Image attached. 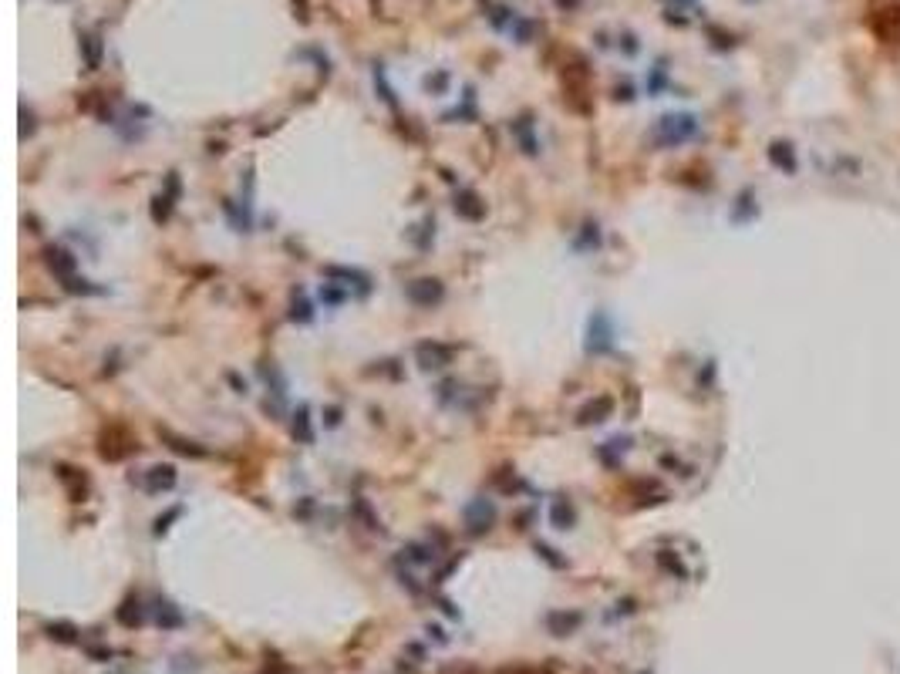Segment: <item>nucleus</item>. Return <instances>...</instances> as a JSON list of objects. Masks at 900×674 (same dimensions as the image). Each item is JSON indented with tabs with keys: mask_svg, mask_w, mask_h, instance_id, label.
Returning a JSON list of instances; mask_svg holds the SVG:
<instances>
[{
	"mask_svg": "<svg viewBox=\"0 0 900 674\" xmlns=\"http://www.w3.org/2000/svg\"><path fill=\"white\" fill-rule=\"evenodd\" d=\"M456 209H458L462 216H469V219H479V216H482V206H475V196H473V192H462V200L456 202Z\"/></svg>",
	"mask_w": 900,
	"mask_h": 674,
	"instance_id": "obj_7",
	"label": "nucleus"
},
{
	"mask_svg": "<svg viewBox=\"0 0 900 674\" xmlns=\"http://www.w3.org/2000/svg\"><path fill=\"white\" fill-rule=\"evenodd\" d=\"M297 431H300V439H304V442H310V431H307V408H300V412H297V422H293V435H297Z\"/></svg>",
	"mask_w": 900,
	"mask_h": 674,
	"instance_id": "obj_11",
	"label": "nucleus"
},
{
	"mask_svg": "<svg viewBox=\"0 0 900 674\" xmlns=\"http://www.w3.org/2000/svg\"><path fill=\"white\" fill-rule=\"evenodd\" d=\"M449 348H442V344H422L418 348V361H422V368H442L445 361H449Z\"/></svg>",
	"mask_w": 900,
	"mask_h": 674,
	"instance_id": "obj_4",
	"label": "nucleus"
},
{
	"mask_svg": "<svg viewBox=\"0 0 900 674\" xmlns=\"http://www.w3.org/2000/svg\"><path fill=\"white\" fill-rule=\"evenodd\" d=\"M466 522H469V533H482V529H489V522H492V506H489L486 499L473 503L469 509H466Z\"/></svg>",
	"mask_w": 900,
	"mask_h": 674,
	"instance_id": "obj_3",
	"label": "nucleus"
},
{
	"mask_svg": "<svg viewBox=\"0 0 900 674\" xmlns=\"http://www.w3.org/2000/svg\"><path fill=\"white\" fill-rule=\"evenodd\" d=\"M159 435H162L166 442H172V448H176V452H183V455H206L196 442H186V439H179V435H172L169 429H159Z\"/></svg>",
	"mask_w": 900,
	"mask_h": 674,
	"instance_id": "obj_6",
	"label": "nucleus"
},
{
	"mask_svg": "<svg viewBox=\"0 0 900 674\" xmlns=\"http://www.w3.org/2000/svg\"><path fill=\"white\" fill-rule=\"evenodd\" d=\"M691 135H695V118L691 115H668L657 125V138L668 142V145H678V142H685Z\"/></svg>",
	"mask_w": 900,
	"mask_h": 674,
	"instance_id": "obj_1",
	"label": "nucleus"
},
{
	"mask_svg": "<svg viewBox=\"0 0 900 674\" xmlns=\"http://www.w3.org/2000/svg\"><path fill=\"white\" fill-rule=\"evenodd\" d=\"M172 482H176V469H172V465H155L152 472H149V482H145V489H149V492L172 489Z\"/></svg>",
	"mask_w": 900,
	"mask_h": 674,
	"instance_id": "obj_5",
	"label": "nucleus"
},
{
	"mask_svg": "<svg viewBox=\"0 0 900 674\" xmlns=\"http://www.w3.org/2000/svg\"><path fill=\"white\" fill-rule=\"evenodd\" d=\"M553 522H557V529H566V526L573 522V509L564 503H557L553 506Z\"/></svg>",
	"mask_w": 900,
	"mask_h": 674,
	"instance_id": "obj_9",
	"label": "nucleus"
},
{
	"mask_svg": "<svg viewBox=\"0 0 900 674\" xmlns=\"http://www.w3.org/2000/svg\"><path fill=\"white\" fill-rule=\"evenodd\" d=\"M772 162H779L782 168H793V152H786V145H772Z\"/></svg>",
	"mask_w": 900,
	"mask_h": 674,
	"instance_id": "obj_10",
	"label": "nucleus"
},
{
	"mask_svg": "<svg viewBox=\"0 0 900 674\" xmlns=\"http://www.w3.org/2000/svg\"><path fill=\"white\" fill-rule=\"evenodd\" d=\"M408 297L422 307L435 304V300H442V283H439V280H415L412 287H408Z\"/></svg>",
	"mask_w": 900,
	"mask_h": 674,
	"instance_id": "obj_2",
	"label": "nucleus"
},
{
	"mask_svg": "<svg viewBox=\"0 0 900 674\" xmlns=\"http://www.w3.org/2000/svg\"><path fill=\"white\" fill-rule=\"evenodd\" d=\"M607 412H611V398H600L597 405H590V408L580 412V422H600L597 415H607Z\"/></svg>",
	"mask_w": 900,
	"mask_h": 674,
	"instance_id": "obj_8",
	"label": "nucleus"
}]
</instances>
